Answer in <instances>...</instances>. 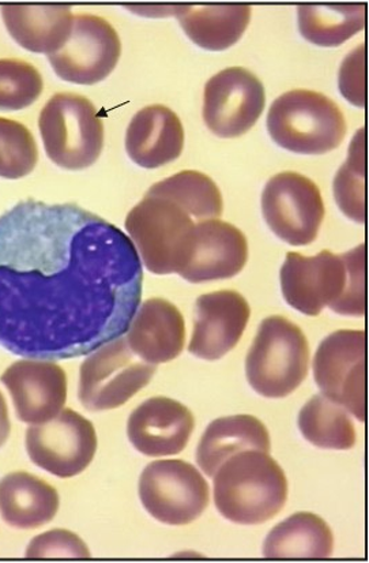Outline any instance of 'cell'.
<instances>
[{
  "instance_id": "cell-20",
  "label": "cell",
  "mask_w": 369,
  "mask_h": 563,
  "mask_svg": "<svg viewBox=\"0 0 369 563\" xmlns=\"http://www.w3.org/2000/svg\"><path fill=\"white\" fill-rule=\"evenodd\" d=\"M183 147V124L166 106L142 108L128 124L126 151L136 166L146 169L167 166L179 158Z\"/></svg>"
},
{
  "instance_id": "cell-30",
  "label": "cell",
  "mask_w": 369,
  "mask_h": 563,
  "mask_svg": "<svg viewBox=\"0 0 369 563\" xmlns=\"http://www.w3.org/2000/svg\"><path fill=\"white\" fill-rule=\"evenodd\" d=\"M38 150L36 140L24 124L0 118V178H24L36 168Z\"/></svg>"
},
{
  "instance_id": "cell-31",
  "label": "cell",
  "mask_w": 369,
  "mask_h": 563,
  "mask_svg": "<svg viewBox=\"0 0 369 563\" xmlns=\"http://www.w3.org/2000/svg\"><path fill=\"white\" fill-rule=\"evenodd\" d=\"M43 92L37 68L20 59H0V111L31 107Z\"/></svg>"
},
{
  "instance_id": "cell-14",
  "label": "cell",
  "mask_w": 369,
  "mask_h": 563,
  "mask_svg": "<svg viewBox=\"0 0 369 563\" xmlns=\"http://www.w3.org/2000/svg\"><path fill=\"white\" fill-rule=\"evenodd\" d=\"M265 87L243 67H231L210 78L203 95V121L221 139H237L262 115Z\"/></svg>"
},
{
  "instance_id": "cell-8",
  "label": "cell",
  "mask_w": 369,
  "mask_h": 563,
  "mask_svg": "<svg viewBox=\"0 0 369 563\" xmlns=\"http://www.w3.org/2000/svg\"><path fill=\"white\" fill-rule=\"evenodd\" d=\"M156 369L135 355L122 335L90 352L83 361L79 369V401L92 412L122 407L149 385Z\"/></svg>"
},
{
  "instance_id": "cell-27",
  "label": "cell",
  "mask_w": 369,
  "mask_h": 563,
  "mask_svg": "<svg viewBox=\"0 0 369 563\" xmlns=\"http://www.w3.org/2000/svg\"><path fill=\"white\" fill-rule=\"evenodd\" d=\"M299 430L312 445L328 451H349L356 429L345 408L323 395L306 401L298 419Z\"/></svg>"
},
{
  "instance_id": "cell-2",
  "label": "cell",
  "mask_w": 369,
  "mask_h": 563,
  "mask_svg": "<svg viewBox=\"0 0 369 563\" xmlns=\"http://www.w3.org/2000/svg\"><path fill=\"white\" fill-rule=\"evenodd\" d=\"M366 244L340 255L323 250L315 257L288 253L281 267L283 299L304 316L323 309L339 316H366Z\"/></svg>"
},
{
  "instance_id": "cell-25",
  "label": "cell",
  "mask_w": 369,
  "mask_h": 563,
  "mask_svg": "<svg viewBox=\"0 0 369 563\" xmlns=\"http://www.w3.org/2000/svg\"><path fill=\"white\" fill-rule=\"evenodd\" d=\"M334 551L331 527L309 511L288 517L272 528L264 543L269 560H326Z\"/></svg>"
},
{
  "instance_id": "cell-26",
  "label": "cell",
  "mask_w": 369,
  "mask_h": 563,
  "mask_svg": "<svg viewBox=\"0 0 369 563\" xmlns=\"http://www.w3.org/2000/svg\"><path fill=\"white\" fill-rule=\"evenodd\" d=\"M298 20L299 31L306 42L320 47H339L365 30L367 5L302 4L299 5Z\"/></svg>"
},
{
  "instance_id": "cell-19",
  "label": "cell",
  "mask_w": 369,
  "mask_h": 563,
  "mask_svg": "<svg viewBox=\"0 0 369 563\" xmlns=\"http://www.w3.org/2000/svg\"><path fill=\"white\" fill-rule=\"evenodd\" d=\"M126 333L130 349L150 365L174 361L185 349V318L166 299H147L141 303Z\"/></svg>"
},
{
  "instance_id": "cell-15",
  "label": "cell",
  "mask_w": 369,
  "mask_h": 563,
  "mask_svg": "<svg viewBox=\"0 0 369 563\" xmlns=\"http://www.w3.org/2000/svg\"><path fill=\"white\" fill-rule=\"evenodd\" d=\"M14 402L16 417L27 424H43L58 417L67 400L65 369L54 361L13 363L0 377Z\"/></svg>"
},
{
  "instance_id": "cell-34",
  "label": "cell",
  "mask_w": 369,
  "mask_h": 563,
  "mask_svg": "<svg viewBox=\"0 0 369 563\" xmlns=\"http://www.w3.org/2000/svg\"><path fill=\"white\" fill-rule=\"evenodd\" d=\"M11 432V423L9 418V408L5 404L2 391H0V448L8 442Z\"/></svg>"
},
{
  "instance_id": "cell-9",
  "label": "cell",
  "mask_w": 369,
  "mask_h": 563,
  "mask_svg": "<svg viewBox=\"0 0 369 563\" xmlns=\"http://www.w3.org/2000/svg\"><path fill=\"white\" fill-rule=\"evenodd\" d=\"M139 498L147 514L167 526H187L209 506L206 479L194 465L181 460H158L139 479Z\"/></svg>"
},
{
  "instance_id": "cell-21",
  "label": "cell",
  "mask_w": 369,
  "mask_h": 563,
  "mask_svg": "<svg viewBox=\"0 0 369 563\" xmlns=\"http://www.w3.org/2000/svg\"><path fill=\"white\" fill-rule=\"evenodd\" d=\"M2 16L10 36L34 54L58 53L74 22L70 5L65 4H5Z\"/></svg>"
},
{
  "instance_id": "cell-13",
  "label": "cell",
  "mask_w": 369,
  "mask_h": 563,
  "mask_svg": "<svg viewBox=\"0 0 369 563\" xmlns=\"http://www.w3.org/2000/svg\"><path fill=\"white\" fill-rule=\"evenodd\" d=\"M121 54V38L110 22L93 14H78L74 15L64 47L48 55V59L64 81L94 85L110 76Z\"/></svg>"
},
{
  "instance_id": "cell-29",
  "label": "cell",
  "mask_w": 369,
  "mask_h": 563,
  "mask_svg": "<svg viewBox=\"0 0 369 563\" xmlns=\"http://www.w3.org/2000/svg\"><path fill=\"white\" fill-rule=\"evenodd\" d=\"M367 139L362 128L350 142L348 158L334 178V197L346 218L365 224L367 218Z\"/></svg>"
},
{
  "instance_id": "cell-18",
  "label": "cell",
  "mask_w": 369,
  "mask_h": 563,
  "mask_svg": "<svg viewBox=\"0 0 369 563\" xmlns=\"http://www.w3.org/2000/svg\"><path fill=\"white\" fill-rule=\"evenodd\" d=\"M248 243L235 225L219 219L195 224L189 258L179 276L194 284L225 280L243 271Z\"/></svg>"
},
{
  "instance_id": "cell-5",
  "label": "cell",
  "mask_w": 369,
  "mask_h": 563,
  "mask_svg": "<svg viewBox=\"0 0 369 563\" xmlns=\"http://www.w3.org/2000/svg\"><path fill=\"white\" fill-rule=\"evenodd\" d=\"M310 369V346L297 323L281 316L266 318L246 360L249 386L259 396L283 398L303 384Z\"/></svg>"
},
{
  "instance_id": "cell-16",
  "label": "cell",
  "mask_w": 369,
  "mask_h": 563,
  "mask_svg": "<svg viewBox=\"0 0 369 563\" xmlns=\"http://www.w3.org/2000/svg\"><path fill=\"white\" fill-rule=\"evenodd\" d=\"M251 309L236 291H215L198 298L189 352L203 361H220L235 349L248 325Z\"/></svg>"
},
{
  "instance_id": "cell-12",
  "label": "cell",
  "mask_w": 369,
  "mask_h": 563,
  "mask_svg": "<svg viewBox=\"0 0 369 563\" xmlns=\"http://www.w3.org/2000/svg\"><path fill=\"white\" fill-rule=\"evenodd\" d=\"M26 451L34 464L68 479L88 468L98 452L94 426L71 408L26 431Z\"/></svg>"
},
{
  "instance_id": "cell-22",
  "label": "cell",
  "mask_w": 369,
  "mask_h": 563,
  "mask_svg": "<svg viewBox=\"0 0 369 563\" xmlns=\"http://www.w3.org/2000/svg\"><path fill=\"white\" fill-rule=\"evenodd\" d=\"M244 451L270 453L271 441L266 426L251 415H234L215 419L197 449V462L209 477H213L226 460Z\"/></svg>"
},
{
  "instance_id": "cell-23",
  "label": "cell",
  "mask_w": 369,
  "mask_h": 563,
  "mask_svg": "<svg viewBox=\"0 0 369 563\" xmlns=\"http://www.w3.org/2000/svg\"><path fill=\"white\" fill-rule=\"evenodd\" d=\"M58 510V492L37 476L14 472L0 481V515L9 526L34 530L53 521Z\"/></svg>"
},
{
  "instance_id": "cell-6",
  "label": "cell",
  "mask_w": 369,
  "mask_h": 563,
  "mask_svg": "<svg viewBox=\"0 0 369 563\" xmlns=\"http://www.w3.org/2000/svg\"><path fill=\"white\" fill-rule=\"evenodd\" d=\"M126 231L141 263L155 275H179L189 258L195 223L167 198L145 196L130 210Z\"/></svg>"
},
{
  "instance_id": "cell-24",
  "label": "cell",
  "mask_w": 369,
  "mask_h": 563,
  "mask_svg": "<svg viewBox=\"0 0 369 563\" xmlns=\"http://www.w3.org/2000/svg\"><path fill=\"white\" fill-rule=\"evenodd\" d=\"M176 16L192 43L208 51H224L235 45L246 32L251 20V5L181 4Z\"/></svg>"
},
{
  "instance_id": "cell-17",
  "label": "cell",
  "mask_w": 369,
  "mask_h": 563,
  "mask_svg": "<svg viewBox=\"0 0 369 563\" xmlns=\"http://www.w3.org/2000/svg\"><path fill=\"white\" fill-rule=\"evenodd\" d=\"M194 428V415L183 404L168 397H153L130 415L127 435L136 451L145 456H176L185 451Z\"/></svg>"
},
{
  "instance_id": "cell-32",
  "label": "cell",
  "mask_w": 369,
  "mask_h": 563,
  "mask_svg": "<svg viewBox=\"0 0 369 563\" xmlns=\"http://www.w3.org/2000/svg\"><path fill=\"white\" fill-rule=\"evenodd\" d=\"M27 559H90V551L78 534L53 530L34 538L26 550Z\"/></svg>"
},
{
  "instance_id": "cell-7",
  "label": "cell",
  "mask_w": 369,
  "mask_h": 563,
  "mask_svg": "<svg viewBox=\"0 0 369 563\" xmlns=\"http://www.w3.org/2000/svg\"><path fill=\"white\" fill-rule=\"evenodd\" d=\"M45 153L56 166L79 170L93 166L104 146V124L92 101L76 93H58L38 119Z\"/></svg>"
},
{
  "instance_id": "cell-3",
  "label": "cell",
  "mask_w": 369,
  "mask_h": 563,
  "mask_svg": "<svg viewBox=\"0 0 369 563\" xmlns=\"http://www.w3.org/2000/svg\"><path fill=\"white\" fill-rule=\"evenodd\" d=\"M213 477L215 508L235 525H264L287 504V476L270 453H237Z\"/></svg>"
},
{
  "instance_id": "cell-1",
  "label": "cell",
  "mask_w": 369,
  "mask_h": 563,
  "mask_svg": "<svg viewBox=\"0 0 369 563\" xmlns=\"http://www.w3.org/2000/svg\"><path fill=\"white\" fill-rule=\"evenodd\" d=\"M144 288L132 239L74 203L0 216V346L26 360L89 355L128 331Z\"/></svg>"
},
{
  "instance_id": "cell-4",
  "label": "cell",
  "mask_w": 369,
  "mask_h": 563,
  "mask_svg": "<svg viewBox=\"0 0 369 563\" xmlns=\"http://www.w3.org/2000/svg\"><path fill=\"white\" fill-rule=\"evenodd\" d=\"M271 140L298 155H325L337 150L346 135L343 111L314 90H291L272 102L268 115Z\"/></svg>"
},
{
  "instance_id": "cell-11",
  "label": "cell",
  "mask_w": 369,
  "mask_h": 563,
  "mask_svg": "<svg viewBox=\"0 0 369 563\" xmlns=\"http://www.w3.org/2000/svg\"><path fill=\"white\" fill-rule=\"evenodd\" d=\"M262 212L269 229L291 246H306L317 238L325 203L320 187L292 170L268 181L262 195Z\"/></svg>"
},
{
  "instance_id": "cell-10",
  "label": "cell",
  "mask_w": 369,
  "mask_h": 563,
  "mask_svg": "<svg viewBox=\"0 0 369 563\" xmlns=\"http://www.w3.org/2000/svg\"><path fill=\"white\" fill-rule=\"evenodd\" d=\"M312 369L322 395L366 423V332L338 331L327 335L317 346Z\"/></svg>"
},
{
  "instance_id": "cell-33",
  "label": "cell",
  "mask_w": 369,
  "mask_h": 563,
  "mask_svg": "<svg viewBox=\"0 0 369 563\" xmlns=\"http://www.w3.org/2000/svg\"><path fill=\"white\" fill-rule=\"evenodd\" d=\"M366 45L346 56L339 70V90L351 104L365 108L367 101Z\"/></svg>"
},
{
  "instance_id": "cell-28",
  "label": "cell",
  "mask_w": 369,
  "mask_h": 563,
  "mask_svg": "<svg viewBox=\"0 0 369 563\" xmlns=\"http://www.w3.org/2000/svg\"><path fill=\"white\" fill-rule=\"evenodd\" d=\"M146 195L169 199L198 221L219 219L224 210L217 185L198 170H181L169 176L153 185Z\"/></svg>"
}]
</instances>
